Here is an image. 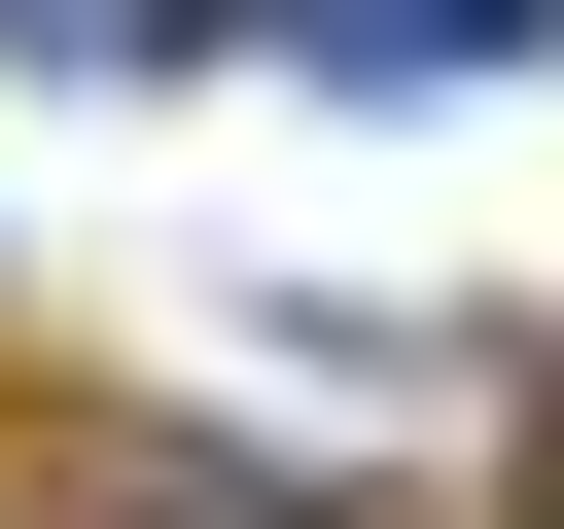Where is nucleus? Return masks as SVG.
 Wrapping results in <instances>:
<instances>
[{
  "instance_id": "nucleus-1",
  "label": "nucleus",
  "mask_w": 564,
  "mask_h": 529,
  "mask_svg": "<svg viewBox=\"0 0 564 529\" xmlns=\"http://www.w3.org/2000/svg\"><path fill=\"white\" fill-rule=\"evenodd\" d=\"M70 529H317L282 458H70Z\"/></svg>"
}]
</instances>
